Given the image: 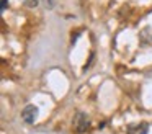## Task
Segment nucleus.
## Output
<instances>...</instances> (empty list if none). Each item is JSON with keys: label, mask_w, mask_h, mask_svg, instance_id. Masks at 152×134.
<instances>
[{"label": "nucleus", "mask_w": 152, "mask_h": 134, "mask_svg": "<svg viewBox=\"0 0 152 134\" xmlns=\"http://www.w3.org/2000/svg\"><path fill=\"white\" fill-rule=\"evenodd\" d=\"M36 118H38V108L34 106V105H28V106L21 111V119L28 124H33Z\"/></svg>", "instance_id": "f257e3e1"}, {"label": "nucleus", "mask_w": 152, "mask_h": 134, "mask_svg": "<svg viewBox=\"0 0 152 134\" xmlns=\"http://www.w3.org/2000/svg\"><path fill=\"white\" fill-rule=\"evenodd\" d=\"M44 3H46V7H49V8L54 7V0H44Z\"/></svg>", "instance_id": "39448f33"}, {"label": "nucleus", "mask_w": 152, "mask_h": 134, "mask_svg": "<svg viewBox=\"0 0 152 134\" xmlns=\"http://www.w3.org/2000/svg\"><path fill=\"white\" fill-rule=\"evenodd\" d=\"M7 8V0H2V12Z\"/></svg>", "instance_id": "423d86ee"}, {"label": "nucleus", "mask_w": 152, "mask_h": 134, "mask_svg": "<svg viewBox=\"0 0 152 134\" xmlns=\"http://www.w3.org/2000/svg\"><path fill=\"white\" fill-rule=\"evenodd\" d=\"M147 133H149L147 123H136L128 126V134H147Z\"/></svg>", "instance_id": "7ed1b4c3"}, {"label": "nucleus", "mask_w": 152, "mask_h": 134, "mask_svg": "<svg viewBox=\"0 0 152 134\" xmlns=\"http://www.w3.org/2000/svg\"><path fill=\"white\" fill-rule=\"evenodd\" d=\"M74 127H75V131H79V133H83V131L88 127V118L83 113H77L75 119H74Z\"/></svg>", "instance_id": "f03ea898"}, {"label": "nucleus", "mask_w": 152, "mask_h": 134, "mask_svg": "<svg viewBox=\"0 0 152 134\" xmlns=\"http://www.w3.org/2000/svg\"><path fill=\"white\" fill-rule=\"evenodd\" d=\"M23 2H25V5L30 7V8H34V7L38 5V0H23Z\"/></svg>", "instance_id": "20e7f679"}]
</instances>
